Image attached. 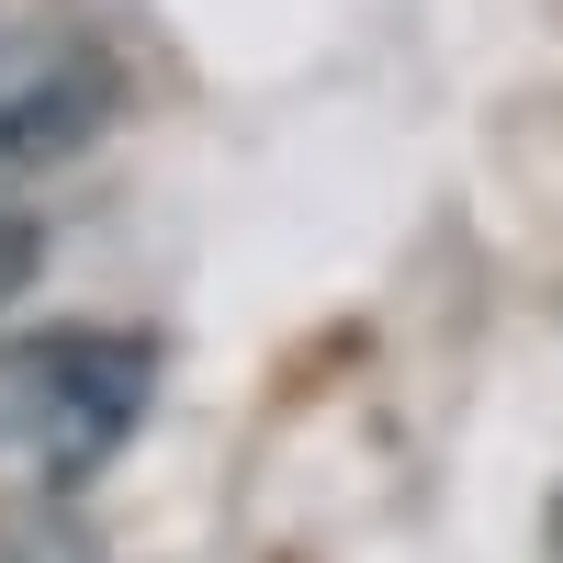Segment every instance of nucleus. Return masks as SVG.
<instances>
[{
  "label": "nucleus",
  "mask_w": 563,
  "mask_h": 563,
  "mask_svg": "<svg viewBox=\"0 0 563 563\" xmlns=\"http://www.w3.org/2000/svg\"><path fill=\"white\" fill-rule=\"evenodd\" d=\"M158 406V350L124 327H68L0 361V474L23 496H68L147 429Z\"/></svg>",
  "instance_id": "1"
},
{
  "label": "nucleus",
  "mask_w": 563,
  "mask_h": 563,
  "mask_svg": "<svg viewBox=\"0 0 563 563\" xmlns=\"http://www.w3.org/2000/svg\"><path fill=\"white\" fill-rule=\"evenodd\" d=\"M113 102L124 79L90 34H57V23L0 34V169H68L113 124Z\"/></svg>",
  "instance_id": "2"
},
{
  "label": "nucleus",
  "mask_w": 563,
  "mask_h": 563,
  "mask_svg": "<svg viewBox=\"0 0 563 563\" xmlns=\"http://www.w3.org/2000/svg\"><path fill=\"white\" fill-rule=\"evenodd\" d=\"M0 563H102V541H90V519H79V507L23 496L12 519H0Z\"/></svg>",
  "instance_id": "3"
},
{
  "label": "nucleus",
  "mask_w": 563,
  "mask_h": 563,
  "mask_svg": "<svg viewBox=\"0 0 563 563\" xmlns=\"http://www.w3.org/2000/svg\"><path fill=\"white\" fill-rule=\"evenodd\" d=\"M34 271H45V225L0 203V316H12V305L34 294Z\"/></svg>",
  "instance_id": "4"
}]
</instances>
